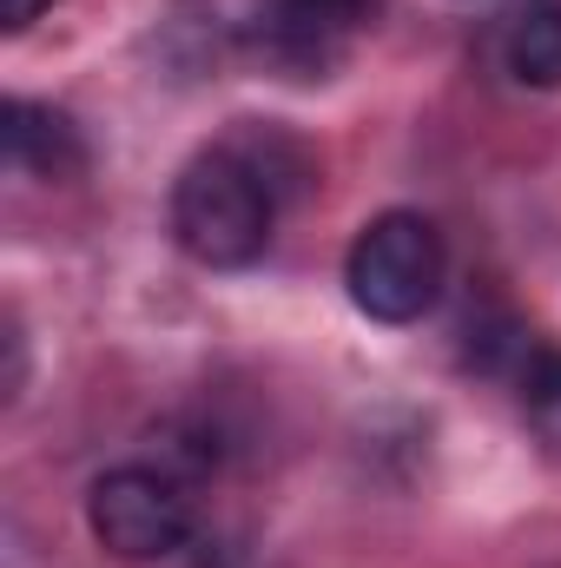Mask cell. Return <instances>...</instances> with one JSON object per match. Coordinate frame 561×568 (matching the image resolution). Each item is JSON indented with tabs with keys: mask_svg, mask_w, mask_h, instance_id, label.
<instances>
[{
	"mask_svg": "<svg viewBox=\"0 0 561 568\" xmlns=\"http://www.w3.org/2000/svg\"><path fill=\"white\" fill-rule=\"evenodd\" d=\"M47 7H53V0H0V27H7V33H27Z\"/></svg>",
	"mask_w": 561,
	"mask_h": 568,
	"instance_id": "cell-8",
	"label": "cell"
},
{
	"mask_svg": "<svg viewBox=\"0 0 561 568\" xmlns=\"http://www.w3.org/2000/svg\"><path fill=\"white\" fill-rule=\"evenodd\" d=\"M496 47L522 87H561V0H509L496 20Z\"/></svg>",
	"mask_w": 561,
	"mask_h": 568,
	"instance_id": "cell-6",
	"label": "cell"
},
{
	"mask_svg": "<svg viewBox=\"0 0 561 568\" xmlns=\"http://www.w3.org/2000/svg\"><path fill=\"white\" fill-rule=\"evenodd\" d=\"M370 0H252L245 33L284 67H330Z\"/></svg>",
	"mask_w": 561,
	"mask_h": 568,
	"instance_id": "cell-4",
	"label": "cell"
},
{
	"mask_svg": "<svg viewBox=\"0 0 561 568\" xmlns=\"http://www.w3.org/2000/svg\"><path fill=\"white\" fill-rule=\"evenodd\" d=\"M86 523L120 562H165L192 542V496L165 469H106L86 496Z\"/></svg>",
	"mask_w": 561,
	"mask_h": 568,
	"instance_id": "cell-3",
	"label": "cell"
},
{
	"mask_svg": "<svg viewBox=\"0 0 561 568\" xmlns=\"http://www.w3.org/2000/svg\"><path fill=\"white\" fill-rule=\"evenodd\" d=\"M278 225V192L232 145L198 152L172 185V239L205 272H245L265 258Z\"/></svg>",
	"mask_w": 561,
	"mask_h": 568,
	"instance_id": "cell-1",
	"label": "cell"
},
{
	"mask_svg": "<svg viewBox=\"0 0 561 568\" xmlns=\"http://www.w3.org/2000/svg\"><path fill=\"white\" fill-rule=\"evenodd\" d=\"M516 397H522V417L536 429V443L561 456V351L555 344H529V357L516 364Z\"/></svg>",
	"mask_w": 561,
	"mask_h": 568,
	"instance_id": "cell-7",
	"label": "cell"
},
{
	"mask_svg": "<svg viewBox=\"0 0 561 568\" xmlns=\"http://www.w3.org/2000/svg\"><path fill=\"white\" fill-rule=\"evenodd\" d=\"M442 232L422 212H377L344 258V284L370 324H417L442 291Z\"/></svg>",
	"mask_w": 561,
	"mask_h": 568,
	"instance_id": "cell-2",
	"label": "cell"
},
{
	"mask_svg": "<svg viewBox=\"0 0 561 568\" xmlns=\"http://www.w3.org/2000/svg\"><path fill=\"white\" fill-rule=\"evenodd\" d=\"M0 140H7V165L27 172V179H73L86 165V145H80V126L40 100H7L0 113Z\"/></svg>",
	"mask_w": 561,
	"mask_h": 568,
	"instance_id": "cell-5",
	"label": "cell"
}]
</instances>
